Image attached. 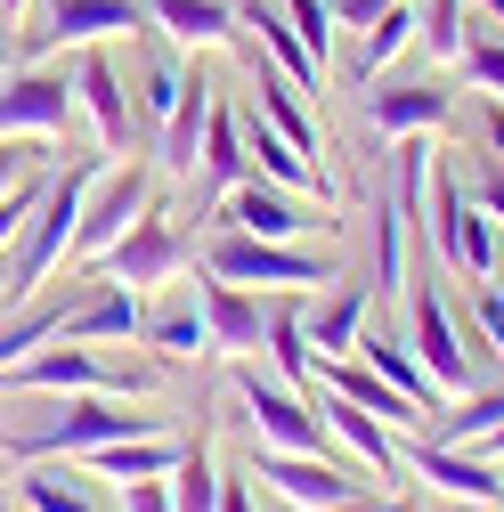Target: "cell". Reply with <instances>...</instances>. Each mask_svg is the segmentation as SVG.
I'll list each match as a JSON object with an SVG mask.
<instances>
[{
  "label": "cell",
  "instance_id": "1",
  "mask_svg": "<svg viewBox=\"0 0 504 512\" xmlns=\"http://www.w3.org/2000/svg\"><path fill=\"white\" fill-rule=\"evenodd\" d=\"M147 431H179L171 415L155 407H131V399H106V391H74L57 407H33V399H9V423H0V456H90V447H114V439H147Z\"/></svg>",
  "mask_w": 504,
  "mask_h": 512
},
{
  "label": "cell",
  "instance_id": "2",
  "mask_svg": "<svg viewBox=\"0 0 504 512\" xmlns=\"http://www.w3.org/2000/svg\"><path fill=\"white\" fill-rule=\"evenodd\" d=\"M98 171H106V155H82V163H66V171H49V179H41V204H33L25 236L9 244V261H0V309L33 301V293H41V285H49L57 269L74 261V236H82V204H90Z\"/></svg>",
  "mask_w": 504,
  "mask_h": 512
},
{
  "label": "cell",
  "instance_id": "3",
  "mask_svg": "<svg viewBox=\"0 0 504 512\" xmlns=\"http://www.w3.org/2000/svg\"><path fill=\"white\" fill-rule=\"evenodd\" d=\"M155 374H114L106 358H90V342H41L33 358H17L0 374V399H74V391H106V399H139Z\"/></svg>",
  "mask_w": 504,
  "mask_h": 512
},
{
  "label": "cell",
  "instance_id": "4",
  "mask_svg": "<svg viewBox=\"0 0 504 512\" xmlns=\"http://www.w3.org/2000/svg\"><path fill=\"white\" fill-rule=\"evenodd\" d=\"M204 277H228L244 293H309V285H326V261L309 244H269V236L220 228L204 244Z\"/></svg>",
  "mask_w": 504,
  "mask_h": 512
},
{
  "label": "cell",
  "instance_id": "5",
  "mask_svg": "<svg viewBox=\"0 0 504 512\" xmlns=\"http://www.w3.org/2000/svg\"><path fill=\"white\" fill-rule=\"evenodd\" d=\"M74 66L57 74L49 57H33L25 74H0V139H66L74 131Z\"/></svg>",
  "mask_w": 504,
  "mask_h": 512
},
{
  "label": "cell",
  "instance_id": "6",
  "mask_svg": "<svg viewBox=\"0 0 504 512\" xmlns=\"http://www.w3.org/2000/svg\"><path fill=\"white\" fill-rule=\"evenodd\" d=\"M236 407L252 423V447H293V456H318L326 447V423L301 407V391L277 382V374H261L252 358H236Z\"/></svg>",
  "mask_w": 504,
  "mask_h": 512
},
{
  "label": "cell",
  "instance_id": "7",
  "mask_svg": "<svg viewBox=\"0 0 504 512\" xmlns=\"http://www.w3.org/2000/svg\"><path fill=\"white\" fill-rule=\"evenodd\" d=\"M252 480H261L269 496H285L293 512H318V504H342V496H358L374 472H350L342 456H293V447H252Z\"/></svg>",
  "mask_w": 504,
  "mask_h": 512
},
{
  "label": "cell",
  "instance_id": "8",
  "mask_svg": "<svg viewBox=\"0 0 504 512\" xmlns=\"http://www.w3.org/2000/svg\"><path fill=\"white\" fill-rule=\"evenodd\" d=\"M187 269V228H179V212H163V204H147V220L122 236L106 261L90 269V277H114V285H131V293H163L171 277Z\"/></svg>",
  "mask_w": 504,
  "mask_h": 512
},
{
  "label": "cell",
  "instance_id": "9",
  "mask_svg": "<svg viewBox=\"0 0 504 512\" xmlns=\"http://www.w3.org/2000/svg\"><path fill=\"white\" fill-rule=\"evenodd\" d=\"M147 9L139 0H49V25L25 41V57H66V49H98V41H139Z\"/></svg>",
  "mask_w": 504,
  "mask_h": 512
},
{
  "label": "cell",
  "instance_id": "10",
  "mask_svg": "<svg viewBox=\"0 0 504 512\" xmlns=\"http://www.w3.org/2000/svg\"><path fill=\"white\" fill-rule=\"evenodd\" d=\"M147 204H155V196H147V171H139V163H131V171H114V163H106V171H98V187H90V204H82L74 261H82V269H98L106 252L147 220Z\"/></svg>",
  "mask_w": 504,
  "mask_h": 512
},
{
  "label": "cell",
  "instance_id": "11",
  "mask_svg": "<svg viewBox=\"0 0 504 512\" xmlns=\"http://www.w3.org/2000/svg\"><path fill=\"white\" fill-rule=\"evenodd\" d=\"M74 98H82L90 131H98V155H122V147L139 139V106H131V90H122L106 41L98 49H74Z\"/></svg>",
  "mask_w": 504,
  "mask_h": 512
},
{
  "label": "cell",
  "instance_id": "12",
  "mask_svg": "<svg viewBox=\"0 0 504 512\" xmlns=\"http://www.w3.org/2000/svg\"><path fill=\"white\" fill-rule=\"evenodd\" d=\"M399 447H407V472H423L439 496H456V504H504V464L472 456V447H448V439H431V431H415Z\"/></svg>",
  "mask_w": 504,
  "mask_h": 512
},
{
  "label": "cell",
  "instance_id": "13",
  "mask_svg": "<svg viewBox=\"0 0 504 512\" xmlns=\"http://www.w3.org/2000/svg\"><path fill=\"white\" fill-rule=\"evenodd\" d=\"M220 212V228H244V236H269V244H301L309 236V212H301V196L293 187H277V179H261V171H244L228 196L212 204Z\"/></svg>",
  "mask_w": 504,
  "mask_h": 512
},
{
  "label": "cell",
  "instance_id": "14",
  "mask_svg": "<svg viewBox=\"0 0 504 512\" xmlns=\"http://www.w3.org/2000/svg\"><path fill=\"white\" fill-rule=\"evenodd\" d=\"M147 334V293H131V285H114V277H98L82 301H66V326H57V342H139Z\"/></svg>",
  "mask_w": 504,
  "mask_h": 512
},
{
  "label": "cell",
  "instance_id": "15",
  "mask_svg": "<svg viewBox=\"0 0 504 512\" xmlns=\"http://www.w3.org/2000/svg\"><path fill=\"white\" fill-rule=\"evenodd\" d=\"M196 301H204V326H212L220 358H261V342H269V301L261 293H244L228 277H196Z\"/></svg>",
  "mask_w": 504,
  "mask_h": 512
},
{
  "label": "cell",
  "instance_id": "16",
  "mask_svg": "<svg viewBox=\"0 0 504 512\" xmlns=\"http://www.w3.org/2000/svg\"><path fill=\"white\" fill-rule=\"evenodd\" d=\"M244 163L261 171V179H277V187H293V196H326V204L342 196V187H334L318 163H309V155H301V147L277 131V122H269L261 106H244Z\"/></svg>",
  "mask_w": 504,
  "mask_h": 512
},
{
  "label": "cell",
  "instance_id": "17",
  "mask_svg": "<svg viewBox=\"0 0 504 512\" xmlns=\"http://www.w3.org/2000/svg\"><path fill=\"white\" fill-rule=\"evenodd\" d=\"M415 358H423V374L439 382V399H464L472 382H480V366H472V350L456 342V326H448V301L439 293H415Z\"/></svg>",
  "mask_w": 504,
  "mask_h": 512
},
{
  "label": "cell",
  "instance_id": "18",
  "mask_svg": "<svg viewBox=\"0 0 504 512\" xmlns=\"http://www.w3.org/2000/svg\"><path fill=\"white\" fill-rule=\"evenodd\" d=\"M212 82L204 74H187V90L171 98V114L155 122V163H163V179H196V163H204V131H212Z\"/></svg>",
  "mask_w": 504,
  "mask_h": 512
},
{
  "label": "cell",
  "instance_id": "19",
  "mask_svg": "<svg viewBox=\"0 0 504 512\" xmlns=\"http://www.w3.org/2000/svg\"><path fill=\"white\" fill-rule=\"evenodd\" d=\"M318 391H326V382H318ZM326 431H334V439H350V456H358L374 480H391V488L407 480V447L391 439V423H383V415H366L358 399L326 391Z\"/></svg>",
  "mask_w": 504,
  "mask_h": 512
},
{
  "label": "cell",
  "instance_id": "20",
  "mask_svg": "<svg viewBox=\"0 0 504 512\" xmlns=\"http://www.w3.org/2000/svg\"><path fill=\"white\" fill-rule=\"evenodd\" d=\"M318 382H326V391H342V399H358L366 415H383V423H399V431H423V423H431V415H423V407H415L407 391H391V382L374 374L366 358H326V366H318Z\"/></svg>",
  "mask_w": 504,
  "mask_h": 512
},
{
  "label": "cell",
  "instance_id": "21",
  "mask_svg": "<svg viewBox=\"0 0 504 512\" xmlns=\"http://www.w3.org/2000/svg\"><path fill=\"white\" fill-rule=\"evenodd\" d=\"M17 504L25 512H106V496L74 472V456H33L17 472Z\"/></svg>",
  "mask_w": 504,
  "mask_h": 512
},
{
  "label": "cell",
  "instance_id": "22",
  "mask_svg": "<svg viewBox=\"0 0 504 512\" xmlns=\"http://www.w3.org/2000/svg\"><path fill=\"white\" fill-rule=\"evenodd\" d=\"M187 456V431H147V439H114V447H90V472L98 480H171V464Z\"/></svg>",
  "mask_w": 504,
  "mask_h": 512
},
{
  "label": "cell",
  "instance_id": "23",
  "mask_svg": "<svg viewBox=\"0 0 504 512\" xmlns=\"http://www.w3.org/2000/svg\"><path fill=\"white\" fill-rule=\"evenodd\" d=\"M155 358H171V366H187V358H204L212 350V326H204V301H196V285L187 293H171L163 309H147V334H139Z\"/></svg>",
  "mask_w": 504,
  "mask_h": 512
},
{
  "label": "cell",
  "instance_id": "24",
  "mask_svg": "<svg viewBox=\"0 0 504 512\" xmlns=\"http://www.w3.org/2000/svg\"><path fill=\"white\" fill-rule=\"evenodd\" d=\"M147 25H163L179 49H236V9L228 0H147Z\"/></svg>",
  "mask_w": 504,
  "mask_h": 512
},
{
  "label": "cell",
  "instance_id": "25",
  "mask_svg": "<svg viewBox=\"0 0 504 512\" xmlns=\"http://www.w3.org/2000/svg\"><path fill=\"white\" fill-rule=\"evenodd\" d=\"M350 358H366V366L383 374L391 391H407V399H415L423 415H439V407H448V399H439V382L423 374V358H415V342H399V334H358V350H350ZM423 431H431V423H423Z\"/></svg>",
  "mask_w": 504,
  "mask_h": 512
},
{
  "label": "cell",
  "instance_id": "26",
  "mask_svg": "<svg viewBox=\"0 0 504 512\" xmlns=\"http://www.w3.org/2000/svg\"><path fill=\"white\" fill-rule=\"evenodd\" d=\"M236 17H244L252 33H261V49H269V66H277V74H285L293 90H318V74H326V66H318V57H309V41L293 33V17H285V9H269V0H244Z\"/></svg>",
  "mask_w": 504,
  "mask_h": 512
},
{
  "label": "cell",
  "instance_id": "27",
  "mask_svg": "<svg viewBox=\"0 0 504 512\" xmlns=\"http://www.w3.org/2000/svg\"><path fill=\"white\" fill-rule=\"evenodd\" d=\"M366 114H374V131H391V139H431L439 122H448V90H431V82H423V90H415V82L399 90V82H391V90L366 98Z\"/></svg>",
  "mask_w": 504,
  "mask_h": 512
},
{
  "label": "cell",
  "instance_id": "28",
  "mask_svg": "<svg viewBox=\"0 0 504 512\" xmlns=\"http://www.w3.org/2000/svg\"><path fill=\"white\" fill-rule=\"evenodd\" d=\"M252 163H244V114L236 106H212V131H204V163H196V196L204 204H220L228 187L244 179Z\"/></svg>",
  "mask_w": 504,
  "mask_h": 512
},
{
  "label": "cell",
  "instance_id": "29",
  "mask_svg": "<svg viewBox=\"0 0 504 512\" xmlns=\"http://www.w3.org/2000/svg\"><path fill=\"white\" fill-rule=\"evenodd\" d=\"M301 326H309V350H318V366H326V358H350L358 334H366V285H334L318 309L301 317Z\"/></svg>",
  "mask_w": 504,
  "mask_h": 512
},
{
  "label": "cell",
  "instance_id": "30",
  "mask_svg": "<svg viewBox=\"0 0 504 512\" xmlns=\"http://www.w3.org/2000/svg\"><path fill=\"white\" fill-rule=\"evenodd\" d=\"M252 106H261L269 122H277V131L309 155V163H318V131H309V106H301V90L277 74V66H261V57H252Z\"/></svg>",
  "mask_w": 504,
  "mask_h": 512
},
{
  "label": "cell",
  "instance_id": "31",
  "mask_svg": "<svg viewBox=\"0 0 504 512\" xmlns=\"http://www.w3.org/2000/svg\"><path fill=\"white\" fill-rule=\"evenodd\" d=\"M277 358V382H293V391H318V350H309V326H301V309H269V342Z\"/></svg>",
  "mask_w": 504,
  "mask_h": 512
},
{
  "label": "cell",
  "instance_id": "32",
  "mask_svg": "<svg viewBox=\"0 0 504 512\" xmlns=\"http://www.w3.org/2000/svg\"><path fill=\"white\" fill-rule=\"evenodd\" d=\"M74 301V293H66ZM66 301H17L9 326H0V374H9L17 358H33L41 342H57V326H66Z\"/></svg>",
  "mask_w": 504,
  "mask_h": 512
},
{
  "label": "cell",
  "instance_id": "33",
  "mask_svg": "<svg viewBox=\"0 0 504 512\" xmlns=\"http://www.w3.org/2000/svg\"><path fill=\"white\" fill-rule=\"evenodd\" d=\"M374 220H383V228H374V293H383V301H399V293H415V285H407V220H415V212L391 196Z\"/></svg>",
  "mask_w": 504,
  "mask_h": 512
},
{
  "label": "cell",
  "instance_id": "34",
  "mask_svg": "<svg viewBox=\"0 0 504 512\" xmlns=\"http://www.w3.org/2000/svg\"><path fill=\"white\" fill-rule=\"evenodd\" d=\"M171 512H220V464L187 439V456L171 464Z\"/></svg>",
  "mask_w": 504,
  "mask_h": 512
},
{
  "label": "cell",
  "instance_id": "35",
  "mask_svg": "<svg viewBox=\"0 0 504 512\" xmlns=\"http://www.w3.org/2000/svg\"><path fill=\"white\" fill-rule=\"evenodd\" d=\"M415 25H423V17L407 9V0H399V9H383V17L366 25V57H358V74H366V82H383V74H391V57L415 41Z\"/></svg>",
  "mask_w": 504,
  "mask_h": 512
},
{
  "label": "cell",
  "instance_id": "36",
  "mask_svg": "<svg viewBox=\"0 0 504 512\" xmlns=\"http://www.w3.org/2000/svg\"><path fill=\"white\" fill-rule=\"evenodd\" d=\"M456 66H464V82H472V90L504 98V33H496V25H464V49H456Z\"/></svg>",
  "mask_w": 504,
  "mask_h": 512
},
{
  "label": "cell",
  "instance_id": "37",
  "mask_svg": "<svg viewBox=\"0 0 504 512\" xmlns=\"http://www.w3.org/2000/svg\"><path fill=\"white\" fill-rule=\"evenodd\" d=\"M277 9H285V17H293V33L309 41V57L326 66V57H334V0H277Z\"/></svg>",
  "mask_w": 504,
  "mask_h": 512
},
{
  "label": "cell",
  "instance_id": "38",
  "mask_svg": "<svg viewBox=\"0 0 504 512\" xmlns=\"http://www.w3.org/2000/svg\"><path fill=\"white\" fill-rule=\"evenodd\" d=\"M179 90H187V66H179V57H147V82H139V114H147V122H163Z\"/></svg>",
  "mask_w": 504,
  "mask_h": 512
},
{
  "label": "cell",
  "instance_id": "39",
  "mask_svg": "<svg viewBox=\"0 0 504 512\" xmlns=\"http://www.w3.org/2000/svg\"><path fill=\"white\" fill-rule=\"evenodd\" d=\"M33 204H41V179H17L9 196H0V252H9V244L25 236V220H33Z\"/></svg>",
  "mask_w": 504,
  "mask_h": 512
},
{
  "label": "cell",
  "instance_id": "40",
  "mask_svg": "<svg viewBox=\"0 0 504 512\" xmlns=\"http://www.w3.org/2000/svg\"><path fill=\"white\" fill-rule=\"evenodd\" d=\"M472 317H480L488 350H504V277H480V285H472Z\"/></svg>",
  "mask_w": 504,
  "mask_h": 512
},
{
  "label": "cell",
  "instance_id": "41",
  "mask_svg": "<svg viewBox=\"0 0 504 512\" xmlns=\"http://www.w3.org/2000/svg\"><path fill=\"white\" fill-rule=\"evenodd\" d=\"M122 512H171V480H122Z\"/></svg>",
  "mask_w": 504,
  "mask_h": 512
},
{
  "label": "cell",
  "instance_id": "42",
  "mask_svg": "<svg viewBox=\"0 0 504 512\" xmlns=\"http://www.w3.org/2000/svg\"><path fill=\"white\" fill-rule=\"evenodd\" d=\"M472 204L504 228V155H488V171H480V187H472Z\"/></svg>",
  "mask_w": 504,
  "mask_h": 512
},
{
  "label": "cell",
  "instance_id": "43",
  "mask_svg": "<svg viewBox=\"0 0 504 512\" xmlns=\"http://www.w3.org/2000/svg\"><path fill=\"white\" fill-rule=\"evenodd\" d=\"M17 179H33V147L25 139H0V196H9Z\"/></svg>",
  "mask_w": 504,
  "mask_h": 512
},
{
  "label": "cell",
  "instance_id": "44",
  "mask_svg": "<svg viewBox=\"0 0 504 512\" xmlns=\"http://www.w3.org/2000/svg\"><path fill=\"white\" fill-rule=\"evenodd\" d=\"M383 9H399V0H334V25H358V33H366Z\"/></svg>",
  "mask_w": 504,
  "mask_h": 512
},
{
  "label": "cell",
  "instance_id": "45",
  "mask_svg": "<svg viewBox=\"0 0 504 512\" xmlns=\"http://www.w3.org/2000/svg\"><path fill=\"white\" fill-rule=\"evenodd\" d=\"M318 512H391V496H374V488H358V496H342V504H318Z\"/></svg>",
  "mask_w": 504,
  "mask_h": 512
},
{
  "label": "cell",
  "instance_id": "46",
  "mask_svg": "<svg viewBox=\"0 0 504 512\" xmlns=\"http://www.w3.org/2000/svg\"><path fill=\"white\" fill-rule=\"evenodd\" d=\"M220 512H261V504H252V488H244V480H220Z\"/></svg>",
  "mask_w": 504,
  "mask_h": 512
},
{
  "label": "cell",
  "instance_id": "47",
  "mask_svg": "<svg viewBox=\"0 0 504 512\" xmlns=\"http://www.w3.org/2000/svg\"><path fill=\"white\" fill-rule=\"evenodd\" d=\"M9 57H17V33H9V17H0V74H9Z\"/></svg>",
  "mask_w": 504,
  "mask_h": 512
},
{
  "label": "cell",
  "instance_id": "48",
  "mask_svg": "<svg viewBox=\"0 0 504 512\" xmlns=\"http://www.w3.org/2000/svg\"><path fill=\"white\" fill-rule=\"evenodd\" d=\"M472 9H480V17H488V25L504 33V0H472Z\"/></svg>",
  "mask_w": 504,
  "mask_h": 512
},
{
  "label": "cell",
  "instance_id": "49",
  "mask_svg": "<svg viewBox=\"0 0 504 512\" xmlns=\"http://www.w3.org/2000/svg\"><path fill=\"white\" fill-rule=\"evenodd\" d=\"M25 9H33V0H0V17H9V25H17V17H25Z\"/></svg>",
  "mask_w": 504,
  "mask_h": 512
},
{
  "label": "cell",
  "instance_id": "50",
  "mask_svg": "<svg viewBox=\"0 0 504 512\" xmlns=\"http://www.w3.org/2000/svg\"><path fill=\"white\" fill-rule=\"evenodd\" d=\"M480 512H504V504H480Z\"/></svg>",
  "mask_w": 504,
  "mask_h": 512
},
{
  "label": "cell",
  "instance_id": "51",
  "mask_svg": "<svg viewBox=\"0 0 504 512\" xmlns=\"http://www.w3.org/2000/svg\"><path fill=\"white\" fill-rule=\"evenodd\" d=\"M0 512H9V504H0Z\"/></svg>",
  "mask_w": 504,
  "mask_h": 512
}]
</instances>
